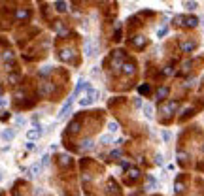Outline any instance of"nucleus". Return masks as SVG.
<instances>
[{"label": "nucleus", "mask_w": 204, "mask_h": 196, "mask_svg": "<svg viewBox=\"0 0 204 196\" xmlns=\"http://www.w3.org/2000/svg\"><path fill=\"white\" fill-rule=\"evenodd\" d=\"M98 44L95 42V40H91V38H87L85 40V55L87 57H96L98 55Z\"/></svg>", "instance_id": "obj_1"}, {"label": "nucleus", "mask_w": 204, "mask_h": 196, "mask_svg": "<svg viewBox=\"0 0 204 196\" xmlns=\"http://www.w3.org/2000/svg\"><path fill=\"white\" fill-rule=\"evenodd\" d=\"M72 102H74V96H70L68 100L64 102V106H63V110H60V113H59V119H64L66 115H68V110H70V106H72Z\"/></svg>", "instance_id": "obj_2"}, {"label": "nucleus", "mask_w": 204, "mask_h": 196, "mask_svg": "<svg viewBox=\"0 0 204 196\" xmlns=\"http://www.w3.org/2000/svg\"><path fill=\"white\" fill-rule=\"evenodd\" d=\"M40 170H42V164H34V166L28 170V177H36L40 173Z\"/></svg>", "instance_id": "obj_3"}, {"label": "nucleus", "mask_w": 204, "mask_h": 196, "mask_svg": "<svg viewBox=\"0 0 204 196\" xmlns=\"http://www.w3.org/2000/svg\"><path fill=\"white\" fill-rule=\"evenodd\" d=\"M15 17H17L19 21H23V19H28V9H17Z\"/></svg>", "instance_id": "obj_4"}, {"label": "nucleus", "mask_w": 204, "mask_h": 196, "mask_svg": "<svg viewBox=\"0 0 204 196\" xmlns=\"http://www.w3.org/2000/svg\"><path fill=\"white\" fill-rule=\"evenodd\" d=\"M132 42H134L136 47H144V45H146V38H144V36H136Z\"/></svg>", "instance_id": "obj_5"}, {"label": "nucleus", "mask_w": 204, "mask_h": 196, "mask_svg": "<svg viewBox=\"0 0 204 196\" xmlns=\"http://www.w3.org/2000/svg\"><path fill=\"white\" fill-rule=\"evenodd\" d=\"M183 21H185L187 27H197V25H198V19L197 17H185Z\"/></svg>", "instance_id": "obj_6"}, {"label": "nucleus", "mask_w": 204, "mask_h": 196, "mask_svg": "<svg viewBox=\"0 0 204 196\" xmlns=\"http://www.w3.org/2000/svg\"><path fill=\"white\" fill-rule=\"evenodd\" d=\"M123 72H125V74H134V64H132V62H127V64H123Z\"/></svg>", "instance_id": "obj_7"}, {"label": "nucleus", "mask_w": 204, "mask_h": 196, "mask_svg": "<svg viewBox=\"0 0 204 196\" xmlns=\"http://www.w3.org/2000/svg\"><path fill=\"white\" fill-rule=\"evenodd\" d=\"M2 138H4V140H13V138H15V130H4L2 132Z\"/></svg>", "instance_id": "obj_8"}, {"label": "nucleus", "mask_w": 204, "mask_h": 196, "mask_svg": "<svg viewBox=\"0 0 204 196\" xmlns=\"http://www.w3.org/2000/svg\"><path fill=\"white\" fill-rule=\"evenodd\" d=\"M59 57H60V60H70V59H72V55H70V51H68V49H63Z\"/></svg>", "instance_id": "obj_9"}, {"label": "nucleus", "mask_w": 204, "mask_h": 196, "mask_svg": "<svg viewBox=\"0 0 204 196\" xmlns=\"http://www.w3.org/2000/svg\"><path fill=\"white\" fill-rule=\"evenodd\" d=\"M40 134H42V130H28L27 132V138H28V140H34V138H38Z\"/></svg>", "instance_id": "obj_10"}, {"label": "nucleus", "mask_w": 204, "mask_h": 196, "mask_svg": "<svg viewBox=\"0 0 204 196\" xmlns=\"http://www.w3.org/2000/svg\"><path fill=\"white\" fill-rule=\"evenodd\" d=\"M81 143H83V145H81V147H83V149H87V151H91V149L95 147V143H93V140H83Z\"/></svg>", "instance_id": "obj_11"}, {"label": "nucleus", "mask_w": 204, "mask_h": 196, "mask_svg": "<svg viewBox=\"0 0 204 196\" xmlns=\"http://www.w3.org/2000/svg\"><path fill=\"white\" fill-rule=\"evenodd\" d=\"M19 79H21V77H19L17 74H9V77H8V81H9L12 85H17V83H19Z\"/></svg>", "instance_id": "obj_12"}, {"label": "nucleus", "mask_w": 204, "mask_h": 196, "mask_svg": "<svg viewBox=\"0 0 204 196\" xmlns=\"http://www.w3.org/2000/svg\"><path fill=\"white\" fill-rule=\"evenodd\" d=\"M181 49L183 51H193V49H195V44H193V42H185V44H181Z\"/></svg>", "instance_id": "obj_13"}, {"label": "nucleus", "mask_w": 204, "mask_h": 196, "mask_svg": "<svg viewBox=\"0 0 204 196\" xmlns=\"http://www.w3.org/2000/svg\"><path fill=\"white\" fill-rule=\"evenodd\" d=\"M166 94H168V89H166V87H161V89L157 91V98H165Z\"/></svg>", "instance_id": "obj_14"}, {"label": "nucleus", "mask_w": 204, "mask_h": 196, "mask_svg": "<svg viewBox=\"0 0 204 196\" xmlns=\"http://www.w3.org/2000/svg\"><path fill=\"white\" fill-rule=\"evenodd\" d=\"M144 113H146V117H147V119H151V117H153V107H151L149 104H147V106L144 107Z\"/></svg>", "instance_id": "obj_15"}, {"label": "nucleus", "mask_w": 204, "mask_h": 196, "mask_svg": "<svg viewBox=\"0 0 204 196\" xmlns=\"http://www.w3.org/2000/svg\"><path fill=\"white\" fill-rule=\"evenodd\" d=\"M108 130H110V132H117V130H119V125H117V123H114V121H111L110 125H108Z\"/></svg>", "instance_id": "obj_16"}, {"label": "nucleus", "mask_w": 204, "mask_h": 196, "mask_svg": "<svg viewBox=\"0 0 204 196\" xmlns=\"http://www.w3.org/2000/svg\"><path fill=\"white\" fill-rule=\"evenodd\" d=\"M110 142H111V136H110V134H104V136L100 138V143H110Z\"/></svg>", "instance_id": "obj_17"}, {"label": "nucleus", "mask_w": 204, "mask_h": 196, "mask_svg": "<svg viewBox=\"0 0 204 196\" xmlns=\"http://www.w3.org/2000/svg\"><path fill=\"white\" fill-rule=\"evenodd\" d=\"M55 8H57L59 12H66V4L64 2H57V4H55Z\"/></svg>", "instance_id": "obj_18"}, {"label": "nucleus", "mask_w": 204, "mask_h": 196, "mask_svg": "<svg viewBox=\"0 0 204 196\" xmlns=\"http://www.w3.org/2000/svg\"><path fill=\"white\" fill-rule=\"evenodd\" d=\"M60 164H63V166H68V164H70V158L66 157V155H63V157H60Z\"/></svg>", "instance_id": "obj_19"}, {"label": "nucleus", "mask_w": 204, "mask_h": 196, "mask_svg": "<svg viewBox=\"0 0 204 196\" xmlns=\"http://www.w3.org/2000/svg\"><path fill=\"white\" fill-rule=\"evenodd\" d=\"M185 6H187V9H195V8H197V2H195V0H189Z\"/></svg>", "instance_id": "obj_20"}, {"label": "nucleus", "mask_w": 204, "mask_h": 196, "mask_svg": "<svg viewBox=\"0 0 204 196\" xmlns=\"http://www.w3.org/2000/svg\"><path fill=\"white\" fill-rule=\"evenodd\" d=\"M178 107V102H170V104H168V107H166V111H174Z\"/></svg>", "instance_id": "obj_21"}, {"label": "nucleus", "mask_w": 204, "mask_h": 196, "mask_svg": "<svg viewBox=\"0 0 204 196\" xmlns=\"http://www.w3.org/2000/svg\"><path fill=\"white\" fill-rule=\"evenodd\" d=\"M168 32V28L166 27H162V28H159V32H157V36H159V38H162V36H165Z\"/></svg>", "instance_id": "obj_22"}, {"label": "nucleus", "mask_w": 204, "mask_h": 196, "mask_svg": "<svg viewBox=\"0 0 204 196\" xmlns=\"http://www.w3.org/2000/svg\"><path fill=\"white\" fill-rule=\"evenodd\" d=\"M155 179H153V177H147V187H149V189H153V187H155Z\"/></svg>", "instance_id": "obj_23"}, {"label": "nucleus", "mask_w": 204, "mask_h": 196, "mask_svg": "<svg viewBox=\"0 0 204 196\" xmlns=\"http://www.w3.org/2000/svg\"><path fill=\"white\" fill-rule=\"evenodd\" d=\"M70 128H72L74 132H78L79 130V121H74V125H70Z\"/></svg>", "instance_id": "obj_24"}, {"label": "nucleus", "mask_w": 204, "mask_h": 196, "mask_svg": "<svg viewBox=\"0 0 204 196\" xmlns=\"http://www.w3.org/2000/svg\"><path fill=\"white\" fill-rule=\"evenodd\" d=\"M2 57H4L6 60H9V59H13V53H12V51H6V53H4Z\"/></svg>", "instance_id": "obj_25"}, {"label": "nucleus", "mask_w": 204, "mask_h": 196, "mask_svg": "<svg viewBox=\"0 0 204 196\" xmlns=\"http://www.w3.org/2000/svg\"><path fill=\"white\" fill-rule=\"evenodd\" d=\"M15 123H17V125H25V119L23 117H15Z\"/></svg>", "instance_id": "obj_26"}, {"label": "nucleus", "mask_w": 204, "mask_h": 196, "mask_svg": "<svg viewBox=\"0 0 204 196\" xmlns=\"http://www.w3.org/2000/svg\"><path fill=\"white\" fill-rule=\"evenodd\" d=\"M130 177H134V179L138 177V170H130Z\"/></svg>", "instance_id": "obj_27"}, {"label": "nucleus", "mask_w": 204, "mask_h": 196, "mask_svg": "<svg viewBox=\"0 0 204 196\" xmlns=\"http://www.w3.org/2000/svg\"><path fill=\"white\" fill-rule=\"evenodd\" d=\"M119 157H121L119 151H114V153H111V158H119Z\"/></svg>", "instance_id": "obj_28"}, {"label": "nucleus", "mask_w": 204, "mask_h": 196, "mask_svg": "<svg viewBox=\"0 0 204 196\" xmlns=\"http://www.w3.org/2000/svg\"><path fill=\"white\" fill-rule=\"evenodd\" d=\"M49 162V157H47V155H45V157L42 158V166H45V164H47Z\"/></svg>", "instance_id": "obj_29"}, {"label": "nucleus", "mask_w": 204, "mask_h": 196, "mask_svg": "<svg viewBox=\"0 0 204 196\" xmlns=\"http://www.w3.org/2000/svg\"><path fill=\"white\" fill-rule=\"evenodd\" d=\"M162 138H165V140H170V132L165 130V132H162Z\"/></svg>", "instance_id": "obj_30"}, {"label": "nucleus", "mask_w": 204, "mask_h": 196, "mask_svg": "<svg viewBox=\"0 0 204 196\" xmlns=\"http://www.w3.org/2000/svg\"><path fill=\"white\" fill-rule=\"evenodd\" d=\"M134 104H136V107H140L142 106V100H140V98H134Z\"/></svg>", "instance_id": "obj_31"}, {"label": "nucleus", "mask_w": 204, "mask_h": 196, "mask_svg": "<svg viewBox=\"0 0 204 196\" xmlns=\"http://www.w3.org/2000/svg\"><path fill=\"white\" fill-rule=\"evenodd\" d=\"M155 158H157V160H155L157 164H162V157H161V155H157V157H155Z\"/></svg>", "instance_id": "obj_32"}, {"label": "nucleus", "mask_w": 204, "mask_h": 196, "mask_svg": "<svg viewBox=\"0 0 204 196\" xmlns=\"http://www.w3.org/2000/svg\"><path fill=\"white\" fill-rule=\"evenodd\" d=\"M15 98H17V100H21V98H23V92H21V91L15 92Z\"/></svg>", "instance_id": "obj_33"}, {"label": "nucleus", "mask_w": 204, "mask_h": 196, "mask_svg": "<svg viewBox=\"0 0 204 196\" xmlns=\"http://www.w3.org/2000/svg\"><path fill=\"white\" fill-rule=\"evenodd\" d=\"M0 94H2V89H0Z\"/></svg>", "instance_id": "obj_34"}, {"label": "nucleus", "mask_w": 204, "mask_h": 196, "mask_svg": "<svg viewBox=\"0 0 204 196\" xmlns=\"http://www.w3.org/2000/svg\"><path fill=\"white\" fill-rule=\"evenodd\" d=\"M13 196H19V194H13Z\"/></svg>", "instance_id": "obj_35"}]
</instances>
